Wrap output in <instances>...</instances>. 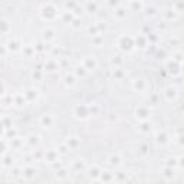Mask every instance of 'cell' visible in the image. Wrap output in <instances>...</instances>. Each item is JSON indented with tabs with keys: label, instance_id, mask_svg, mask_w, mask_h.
Masks as SVG:
<instances>
[{
	"label": "cell",
	"instance_id": "6da1fadb",
	"mask_svg": "<svg viewBox=\"0 0 184 184\" xmlns=\"http://www.w3.org/2000/svg\"><path fill=\"white\" fill-rule=\"evenodd\" d=\"M56 15H58V9L55 7L53 4L46 3L42 7V17L45 20H52L56 17Z\"/></svg>",
	"mask_w": 184,
	"mask_h": 184
},
{
	"label": "cell",
	"instance_id": "7a4b0ae2",
	"mask_svg": "<svg viewBox=\"0 0 184 184\" xmlns=\"http://www.w3.org/2000/svg\"><path fill=\"white\" fill-rule=\"evenodd\" d=\"M118 46L124 52H130V50H132V46H134V39L131 36H121L118 40Z\"/></svg>",
	"mask_w": 184,
	"mask_h": 184
},
{
	"label": "cell",
	"instance_id": "3957f363",
	"mask_svg": "<svg viewBox=\"0 0 184 184\" xmlns=\"http://www.w3.org/2000/svg\"><path fill=\"white\" fill-rule=\"evenodd\" d=\"M82 66L88 72L95 71L96 68H98V62H96L95 56H85V58L82 59Z\"/></svg>",
	"mask_w": 184,
	"mask_h": 184
},
{
	"label": "cell",
	"instance_id": "277c9868",
	"mask_svg": "<svg viewBox=\"0 0 184 184\" xmlns=\"http://www.w3.org/2000/svg\"><path fill=\"white\" fill-rule=\"evenodd\" d=\"M75 115L79 119H86L89 117V109L86 105H78L75 108Z\"/></svg>",
	"mask_w": 184,
	"mask_h": 184
},
{
	"label": "cell",
	"instance_id": "5b68a950",
	"mask_svg": "<svg viewBox=\"0 0 184 184\" xmlns=\"http://www.w3.org/2000/svg\"><path fill=\"white\" fill-rule=\"evenodd\" d=\"M23 96H25L26 102H35L39 96V91L38 89H33V88H29L23 92Z\"/></svg>",
	"mask_w": 184,
	"mask_h": 184
},
{
	"label": "cell",
	"instance_id": "8992f818",
	"mask_svg": "<svg viewBox=\"0 0 184 184\" xmlns=\"http://www.w3.org/2000/svg\"><path fill=\"white\" fill-rule=\"evenodd\" d=\"M58 68H59V63L55 59H48L45 62V65H43V71L48 72V73H53Z\"/></svg>",
	"mask_w": 184,
	"mask_h": 184
},
{
	"label": "cell",
	"instance_id": "52a82bcc",
	"mask_svg": "<svg viewBox=\"0 0 184 184\" xmlns=\"http://www.w3.org/2000/svg\"><path fill=\"white\" fill-rule=\"evenodd\" d=\"M56 38V32L52 27H46L42 30V40L43 42H52Z\"/></svg>",
	"mask_w": 184,
	"mask_h": 184
},
{
	"label": "cell",
	"instance_id": "ba28073f",
	"mask_svg": "<svg viewBox=\"0 0 184 184\" xmlns=\"http://www.w3.org/2000/svg\"><path fill=\"white\" fill-rule=\"evenodd\" d=\"M53 122H55V118L50 114H43L42 117H40V125H42V128H50V127L53 125Z\"/></svg>",
	"mask_w": 184,
	"mask_h": 184
},
{
	"label": "cell",
	"instance_id": "9c48e42d",
	"mask_svg": "<svg viewBox=\"0 0 184 184\" xmlns=\"http://www.w3.org/2000/svg\"><path fill=\"white\" fill-rule=\"evenodd\" d=\"M6 49H7V52H17V50L22 49V45L17 39H10V40L6 43Z\"/></svg>",
	"mask_w": 184,
	"mask_h": 184
},
{
	"label": "cell",
	"instance_id": "30bf717a",
	"mask_svg": "<svg viewBox=\"0 0 184 184\" xmlns=\"http://www.w3.org/2000/svg\"><path fill=\"white\" fill-rule=\"evenodd\" d=\"M163 94H164V96H165V99L167 101H174L177 98V95H178L177 88H174V86H168V88H165Z\"/></svg>",
	"mask_w": 184,
	"mask_h": 184
},
{
	"label": "cell",
	"instance_id": "8fae6325",
	"mask_svg": "<svg viewBox=\"0 0 184 184\" xmlns=\"http://www.w3.org/2000/svg\"><path fill=\"white\" fill-rule=\"evenodd\" d=\"M135 117L140 118L141 121H145L147 118L150 117V109L145 108V107H138L137 111H135Z\"/></svg>",
	"mask_w": 184,
	"mask_h": 184
},
{
	"label": "cell",
	"instance_id": "7c38bea8",
	"mask_svg": "<svg viewBox=\"0 0 184 184\" xmlns=\"http://www.w3.org/2000/svg\"><path fill=\"white\" fill-rule=\"evenodd\" d=\"M65 144L68 145L69 150H76V148L79 147L81 141H79V138H78V137H68V140H66Z\"/></svg>",
	"mask_w": 184,
	"mask_h": 184
},
{
	"label": "cell",
	"instance_id": "4fadbf2b",
	"mask_svg": "<svg viewBox=\"0 0 184 184\" xmlns=\"http://www.w3.org/2000/svg\"><path fill=\"white\" fill-rule=\"evenodd\" d=\"M73 75H75L76 78H85V76L88 75V71H86V69L82 66V63H81V65H76V66L73 68Z\"/></svg>",
	"mask_w": 184,
	"mask_h": 184
},
{
	"label": "cell",
	"instance_id": "5bb4252c",
	"mask_svg": "<svg viewBox=\"0 0 184 184\" xmlns=\"http://www.w3.org/2000/svg\"><path fill=\"white\" fill-rule=\"evenodd\" d=\"M127 15H128V10H127L124 6H118V7H115V17H117L118 20L125 19Z\"/></svg>",
	"mask_w": 184,
	"mask_h": 184
},
{
	"label": "cell",
	"instance_id": "9a60e30c",
	"mask_svg": "<svg viewBox=\"0 0 184 184\" xmlns=\"http://www.w3.org/2000/svg\"><path fill=\"white\" fill-rule=\"evenodd\" d=\"M59 158V153L56 150H50V151H48L45 154V160L48 161V163H53V161H56V160Z\"/></svg>",
	"mask_w": 184,
	"mask_h": 184
},
{
	"label": "cell",
	"instance_id": "2e32d148",
	"mask_svg": "<svg viewBox=\"0 0 184 184\" xmlns=\"http://www.w3.org/2000/svg\"><path fill=\"white\" fill-rule=\"evenodd\" d=\"M121 157L118 154H112V155H109V158H108V164L111 165V167H119L121 165Z\"/></svg>",
	"mask_w": 184,
	"mask_h": 184
},
{
	"label": "cell",
	"instance_id": "e0dca14e",
	"mask_svg": "<svg viewBox=\"0 0 184 184\" xmlns=\"http://www.w3.org/2000/svg\"><path fill=\"white\" fill-rule=\"evenodd\" d=\"M88 177L91 178V180H98V177H99V174H101V170L96 165H94V167H89L88 168Z\"/></svg>",
	"mask_w": 184,
	"mask_h": 184
},
{
	"label": "cell",
	"instance_id": "ac0fdd59",
	"mask_svg": "<svg viewBox=\"0 0 184 184\" xmlns=\"http://www.w3.org/2000/svg\"><path fill=\"white\" fill-rule=\"evenodd\" d=\"M98 180L105 181V183H108V181H115V176H114L112 173H109V171H104V173L101 171Z\"/></svg>",
	"mask_w": 184,
	"mask_h": 184
},
{
	"label": "cell",
	"instance_id": "d6986e66",
	"mask_svg": "<svg viewBox=\"0 0 184 184\" xmlns=\"http://www.w3.org/2000/svg\"><path fill=\"white\" fill-rule=\"evenodd\" d=\"M155 141L158 142V144H165L168 141V135L165 131H158L157 135H155Z\"/></svg>",
	"mask_w": 184,
	"mask_h": 184
},
{
	"label": "cell",
	"instance_id": "ffe728a7",
	"mask_svg": "<svg viewBox=\"0 0 184 184\" xmlns=\"http://www.w3.org/2000/svg\"><path fill=\"white\" fill-rule=\"evenodd\" d=\"M174 174H176V173H174V168H173V167H167V165L164 167V170H163V176L165 177V180H168V181L173 180Z\"/></svg>",
	"mask_w": 184,
	"mask_h": 184
},
{
	"label": "cell",
	"instance_id": "44dd1931",
	"mask_svg": "<svg viewBox=\"0 0 184 184\" xmlns=\"http://www.w3.org/2000/svg\"><path fill=\"white\" fill-rule=\"evenodd\" d=\"M145 86H147V84H145V81H144V79L134 81V89H135V91L144 92V91H145Z\"/></svg>",
	"mask_w": 184,
	"mask_h": 184
},
{
	"label": "cell",
	"instance_id": "7402d4cb",
	"mask_svg": "<svg viewBox=\"0 0 184 184\" xmlns=\"http://www.w3.org/2000/svg\"><path fill=\"white\" fill-rule=\"evenodd\" d=\"M13 104L16 105V107H23V105L26 104V99H25V96H23V94H17L15 98H13Z\"/></svg>",
	"mask_w": 184,
	"mask_h": 184
},
{
	"label": "cell",
	"instance_id": "603a6c76",
	"mask_svg": "<svg viewBox=\"0 0 184 184\" xmlns=\"http://www.w3.org/2000/svg\"><path fill=\"white\" fill-rule=\"evenodd\" d=\"M75 84H76V76L73 73H68L65 76V85L66 86H73Z\"/></svg>",
	"mask_w": 184,
	"mask_h": 184
},
{
	"label": "cell",
	"instance_id": "cb8c5ba5",
	"mask_svg": "<svg viewBox=\"0 0 184 184\" xmlns=\"http://www.w3.org/2000/svg\"><path fill=\"white\" fill-rule=\"evenodd\" d=\"M22 173H23V177H25L26 180H30V178H33V177H35L36 170H35L33 167H27L25 171H22Z\"/></svg>",
	"mask_w": 184,
	"mask_h": 184
},
{
	"label": "cell",
	"instance_id": "d4e9b609",
	"mask_svg": "<svg viewBox=\"0 0 184 184\" xmlns=\"http://www.w3.org/2000/svg\"><path fill=\"white\" fill-rule=\"evenodd\" d=\"M112 75H114V78L117 81H121L124 76H125V72L121 69V66L119 68H114V71H112Z\"/></svg>",
	"mask_w": 184,
	"mask_h": 184
},
{
	"label": "cell",
	"instance_id": "484cf974",
	"mask_svg": "<svg viewBox=\"0 0 184 184\" xmlns=\"http://www.w3.org/2000/svg\"><path fill=\"white\" fill-rule=\"evenodd\" d=\"M92 43L96 46V48H101V45L104 43V35H95V36H92Z\"/></svg>",
	"mask_w": 184,
	"mask_h": 184
},
{
	"label": "cell",
	"instance_id": "4316f807",
	"mask_svg": "<svg viewBox=\"0 0 184 184\" xmlns=\"http://www.w3.org/2000/svg\"><path fill=\"white\" fill-rule=\"evenodd\" d=\"M147 42H148V40H147V38H145V36H141V35H140V36L135 39V43H137V46L140 48V49H144V48L147 46Z\"/></svg>",
	"mask_w": 184,
	"mask_h": 184
},
{
	"label": "cell",
	"instance_id": "83f0119b",
	"mask_svg": "<svg viewBox=\"0 0 184 184\" xmlns=\"http://www.w3.org/2000/svg\"><path fill=\"white\" fill-rule=\"evenodd\" d=\"M122 62H124V59H122V56H119V55H117V56H114V58L111 59V65H112L114 68H119L122 65Z\"/></svg>",
	"mask_w": 184,
	"mask_h": 184
},
{
	"label": "cell",
	"instance_id": "f1b7e54d",
	"mask_svg": "<svg viewBox=\"0 0 184 184\" xmlns=\"http://www.w3.org/2000/svg\"><path fill=\"white\" fill-rule=\"evenodd\" d=\"M42 78H43V72H42V69H35L33 72H32V79L33 81H42Z\"/></svg>",
	"mask_w": 184,
	"mask_h": 184
},
{
	"label": "cell",
	"instance_id": "f546056e",
	"mask_svg": "<svg viewBox=\"0 0 184 184\" xmlns=\"http://www.w3.org/2000/svg\"><path fill=\"white\" fill-rule=\"evenodd\" d=\"M4 167H12L13 165V157L10 154H4L3 155V163H2Z\"/></svg>",
	"mask_w": 184,
	"mask_h": 184
},
{
	"label": "cell",
	"instance_id": "4dcf8cb0",
	"mask_svg": "<svg viewBox=\"0 0 184 184\" xmlns=\"http://www.w3.org/2000/svg\"><path fill=\"white\" fill-rule=\"evenodd\" d=\"M165 165H167V167H173V168L178 167V160H177L176 157H170V158L165 160Z\"/></svg>",
	"mask_w": 184,
	"mask_h": 184
},
{
	"label": "cell",
	"instance_id": "1f68e13d",
	"mask_svg": "<svg viewBox=\"0 0 184 184\" xmlns=\"http://www.w3.org/2000/svg\"><path fill=\"white\" fill-rule=\"evenodd\" d=\"M86 12L96 13L98 12V3H96V2H89V3L86 4Z\"/></svg>",
	"mask_w": 184,
	"mask_h": 184
},
{
	"label": "cell",
	"instance_id": "d6a6232c",
	"mask_svg": "<svg viewBox=\"0 0 184 184\" xmlns=\"http://www.w3.org/2000/svg\"><path fill=\"white\" fill-rule=\"evenodd\" d=\"M9 29H10V25L6 20L0 19V33H7Z\"/></svg>",
	"mask_w": 184,
	"mask_h": 184
},
{
	"label": "cell",
	"instance_id": "836d02e7",
	"mask_svg": "<svg viewBox=\"0 0 184 184\" xmlns=\"http://www.w3.org/2000/svg\"><path fill=\"white\" fill-rule=\"evenodd\" d=\"M73 17H75V15L72 12H65L62 15V20L65 22V23H71V22L73 20Z\"/></svg>",
	"mask_w": 184,
	"mask_h": 184
},
{
	"label": "cell",
	"instance_id": "e575fe53",
	"mask_svg": "<svg viewBox=\"0 0 184 184\" xmlns=\"http://www.w3.org/2000/svg\"><path fill=\"white\" fill-rule=\"evenodd\" d=\"M173 10H174L176 13L183 12V0H177V2H174V4H173Z\"/></svg>",
	"mask_w": 184,
	"mask_h": 184
},
{
	"label": "cell",
	"instance_id": "d590c367",
	"mask_svg": "<svg viewBox=\"0 0 184 184\" xmlns=\"http://www.w3.org/2000/svg\"><path fill=\"white\" fill-rule=\"evenodd\" d=\"M76 6H78V2H76V0H68L66 3H65V7H66L68 12H72Z\"/></svg>",
	"mask_w": 184,
	"mask_h": 184
},
{
	"label": "cell",
	"instance_id": "8d00e7d4",
	"mask_svg": "<svg viewBox=\"0 0 184 184\" xmlns=\"http://www.w3.org/2000/svg\"><path fill=\"white\" fill-rule=\"evenodd\" d=\"M23 53H25L27 58H30L32 55H35V48L33 46H29V45L23 46Z\"/></svg>",
	"mask_w": 184,
	"mask_h": 184
},
{
	"label": "cell",
	"instance_id": "74e56055",
	"mask_svg": "<svg viewBox=\"0 0 184 184\" xmlns=\"http://www.w3.org/2000/svg\"><path fill=\"white\" fill-rule=\"evenodd\" d=\"M140 131H141V132H150L151 131V125H150V122L147 121H142L141 122V127H140Z\"/></svg>",
	"mask_w": 184,
	"mask_h": 184
},
{
	"label": "cell",
	"instance_id": "f35d334b",
	"mask_svg": "<svg viewBox=\"0 0 184 184\" xmlns=\"http://www.w3.org/2000/svg\"><path fill=\"white\" fill-rule=\"evenodd\" d=\"M130 3H131V9H132V10H141L142 9L141 0H131Z\"/></svg>",
	"mask_w": 184,
	"mask_h": 184
},
{
	"label": "cell",
	"instance_id": "ab89813d",
	"mask_svg": "<svg viewBox=\"0 0 184 184\" xmlns=\"http://www.w3.org/2000/svg\"><path fill=\"white\" fill-rule=\"evenodd\" d=\"M27 142H29L30 147H35L39 142V137H38V135H33V134L29 135V137H27Z\"/></svg>",
	"mask_w": 184,
	"mask_h": 184
},
{
	"label": "cell",
	"instance_id": "60d3db41",
	"mask_svg": "<svg viewBox=\"0 0 184 184\" xmlns=\"http://www.w3.org/2000/svg\"><path fill=\"white\" fill-rule=\"evenodd\" d=\"M73 170H75V171H84V170H85V163L82 161V160H79V161H75Z\"/></svg>",
	"mask_w": 184,
	"mask_h": 184
},
{
	"label": "cell",
	"instance_id": "b9f144b4",
	"mask_svg": "<svg viewBox=\"0 0 184 184\" xmlns=\"http://www.w3.org/2000/svg\"><path fill=\"white\" fill-rule=\"evenodd\" d=\"M69 25H71L73 29H79L81 25H82V20H81V17H73V20H72Z\"/></svg>",
	"mask_w": 184,
	"mask_h": 184
},
{
	"label": "cell",
	"instance_id": "7bdbcfd3",
	"mask_svg": "<svg viewBox=\"0 0 184 184\" xmlns=\"http://www.w3.org/2000/svg\"><path fill=\"white\" fill-rule=\"evenodd\" d=\"M59 153V155H63V154H68V151H69V148H68V145L63 142V144H61V145L58 147V150H56Z\"/></svg>",
	"mask_w": 184,
	"mask_h": 184
},
{
	"label": "cell",
	"instance_id": "ee69618b",
	"mask_svg": "<svg viewBox=\"0 0 184 184\" xmlns=\"http://www.w3.org/2000/svg\"><path fill=\"white\" fill-rule=\"evenodd\" d=\"M177 15H178V13H176L174 10H173V9H168V10H165V16H167L168 20H173V19H176Z\"/></svg>",
	"mask_w": 184,
	"mask_h": 184
},
{
	"label": "cell",
	"instance_id": "f6af8a7d",
	"mask_svg": "<svg viewBox=\"0 0 184 184\" xmlns=\"http://www.w3.org/2000/svg\"><path fill=\"white\" fill-rule=\"evenodd\" d=\"M107 4H108L111 9H115L118 6H121V0H107Z\"/></svg>",
	"mask_w": 184,
	"mask_h": 184
},
{
	"label": "cell",
	"instance_id": "bcb514c9",
	"mask_svg": "<svg viewBox=\"0 0 184 184\" xmlns=\"http://www.w3.org/2000/svg\"><path fill=\"white\" fill-rule=\"evenodd\" d=\"M96 27H98V30H99V33H101V32H105V30H107L108 25H107V22L101 20V22H98V23H96Z\"/></svg>",
	"mask_w": 184,
	"mask_h": 184
},
{
	"label": "cell",
	"instance_id": "7dc6e473",
	"mask_svg": "<svg viewBox=\"0 0 184 184\" xmlns=\"http://www.w3.org/2000/svg\"><path fill=\"white\" fill-rule=\"evenodd\" d=\"M6 137H7L9 140H12V138L17 137V131L15 130V128H12V127H10V128H9V131L6 132Z\"/></svg>",
	"mask_w": 184,
	"mask_h": 184
},
{
	"label": "cell",
	"instance_id": "c3c4849f",
	"mask_svg": "<svg viewBox=\"0 0 184 184\" xmlns=\"http://www.w3.org/2000/svg\"><path fill=\"white\" fill-rule=\"evenodd\" d=\"M66 176H68L66 170H58V173H56V180H63Z\"/></svg>",
	"mask_w": 184,
	"mask_h": 184
},
{
	"label": "cell",
	"instance_id": "681fc988",
	"mask_svg": "<svg viewBox=\"0 0 184 184\" xmlns=\"http://www.w3.org/2000/svg\"><path fill=\"white\" fill-rule=\"evenodd\" d=\"M88 33L91 35V36H95V35L99 33V30H98V27H96V25H92L88 27Z\"/></svg>",
	"mask_w": 184,
	"mask_h": 184
},
{
	"label": "cell",
	"instance_id": "f907efd6",
	"mask_svg": "<svg viewBox=\"0 0 184 184\" xmlns=\"http://www.w3.org/2000/svg\"><path fill=\"white\" fill-rule=\"evenodd\" d=\"M158 98H160L158 94H154V95H151V96H150V99H151L150 104H151V105H157V104H158Z\"/></svg>",
	"mask_w": 184,
	"mask_h": 184
},
{
	"label": "cell",
	"instance_id": "816d5d0a",
	"mask_svg": "<svg viewBox=\"0 0 184 184\" xmlns=\"http://www.w3.org/2000/svg\"><path fill=\"white\" fill-rule=\"evenodd\" d=\"M88 109H89V115H96V114H98V107H96L95 104L94 105H91V107H88Z\"/></svg>",
	"mask_w": 184,
	"mask_h": 184
},
{
	"label": "cell",
	"instance_id": "f5cc1de1",
	"mask_svg": "<svg viewBox=\"0 0 184 184\" xmlns=\"http://www.w3.org/2000/svg\"><path fill=\"white\" fill-rule=\"evenodd\" d=\"M140 151H141L142 155H147L148 153H150V147L147 145V144H142V145H141V150H140Z\"/></svg>",
	"mask_w": 184,
	"mask_h": 184
},
{
	"label": "cell",
	"instance_id": "db71d44e",
	"mask_svg": "<svg viewBox=\"0 0 184 184\" xmlns=\"http://www.w3.org/2000/svg\"><path fill=\"white\" fill-rule=\"evenodd\" d=\"M20 144H22V140H19V137H15V138H12V145L13 147H20Z\"/></svg>",
	"mask_w": 184,
	"mask_h": 184
},
{
	"label": "cell",
	"instance_id": "11a10c76",
	"mask_svg": "<svg viewBox=\"0 0 184 184\" xmlns=\"http://www.w3.org/2000/svg\"><path fill=\"white\" fill-rule=\"evenodd\" d=\"M43 46H45V45H43L42 42H38L36 45L33 46V48H35V52H40V50H43V49H45Z\"/></svg>",
	"mask_w": 184,
	"mask_h": 184
},
{
	"label": "cell",
	"instance_id": "9f6ffc18",
	"mask_svg": "<svg viewBox=\"0 0 184 184\" xmlns=\"http://www.w3.org/2000/svg\"><path fill=\"white\" fill-rule=\"evenodd\" d=\"M72 13L75 15V17H78L79 15H82V7H79V6H76L73 10H72Z\"/></svg>",
	"mask_w": 184,
	"mask_h": 184
},
{
	"label": "cell",
	"instance_id": "6f0895ef",
	"mask_svg": "<svg viewBox=\"0 0 184 184\" xmlns=\"http://www.w3.org/2000/svg\"><path fill=\"white\" fill-rule=\"evenodd\" d=\"M145 15H147V16H154V15H155V9L154 7H147L145 9Z\"/></svg>",
	"mask_w": 184,
	"mask_h": 184
},
{
	"label": "cell",
	"instance_id": "680465c9",
	"mask_svg": "<svg viewBox=\"0 0 184 184\" xmlns=\"http://www.w3.org/2000/svg\"><path fill=\"white\" fill-rule=\"evenodd\" d=\"M6 148H7V147H6V142L2 141L0 142V154H4V153H6Z\"/></svg>",
	"mask_w": 184,
	"mask_h": 184
},
{
	"label": "cell",
	"instance_id": "91938a15",
	"mask_svg": "<svg viewBox=\"0 0 184 184\" xmlns=\"http://www.w3.org/2000/svg\"><path fill=\"white\" fill-rule=\"evenodd\" d=\"M50 165H52V168H58V170H59V168H61V167H62V164L59 163V160H56V161H53V163H50Z\"/></svg>",
	"mask_w": 184,
	"mask_h": 184
},
{
	"label": "cell",
	"instance_id": "94428289",
	"mask_svg": "<svg viewBox=\"0 0 184 184\" xmlns=\"http://www.w3.org/2000/svg\"><path fill=\"white\" fill-rule=\"evenodd\" d=\"M10 102L13 104V98H12V96H7V98L4 99V105H6V107H9V105H10Z\"/></svg>",
	"mask_w": 184,
	"mask_h": 184
},
{
	"label": "cell",
	"instance_id": "6125c7cd",
	"mask_svg": "<svg viewBox=\"0 0 184 184\" xmlns=\"http://www.w3.org/2000/svg\"><path fill=\"white\" fill-rule=\"evenodd\" d=\"M3 121H4V125H6V128H10V127H12V125H10V119H9V118H4Z\"/></svg>",
	"mask_w": 184,
	"mask_h": 184
},
{
	"label": "cell",
	"instance_id": "be15d7a7",
	"mask_svg": "<svg viewBox=\"0 0 184 184\" xmlns=\"http://www.w3.org/2000/svg\"><path fill=\"white\" fill-rule=\"evenodd\" d=\"M6 52H7V49H6V46H0V55L3 56V55L6 53Z\"/></svg>",
	"mask_w": 184,
	"mask_h": 184
},
{
	"label": "cell",
	"instance_id": "e7e4bbea",
	"mask_svg": "<svg viewBox=\"0 0 184 184\" xmlns=\"http://www.w3.org/2000/svg\"><path fill=\"white\" fill-rule=\"evenodd\" d=\"M4 95V85L0 82V96H3Z\"/></svg>",
	"mask_w": 184,
	"mask_h": 184
},
{
	"label": "cell",
	"instance_id": "03108f58",
	"mask_svg": "<svg viewBox=\"0 0 184 184\" xmlns=\"http://www.w3.org/2000/svg\"><path fill=\"white\" fill-rule=\"evenodd\" d=\"M19 174H20V170H19V168H15V170H13V176H19Z\"/></svg>",
	"mask_w": 184,
	"mask_h": 184
},
{
	"label": "cell",
	"instance_id": "003e7915",
	"mask_svg": "<svg viewBox=\"0 0 184 184\" xmlns=\"http://www.w3.org/2000/svg\"><path fill=\"white\" fill-rule=\"evenodd\" d=\"M121 2H131V0H121Z\"/></svg>",
	"mask_w": 184,
	"mask_h": 184
}]
</instances>
